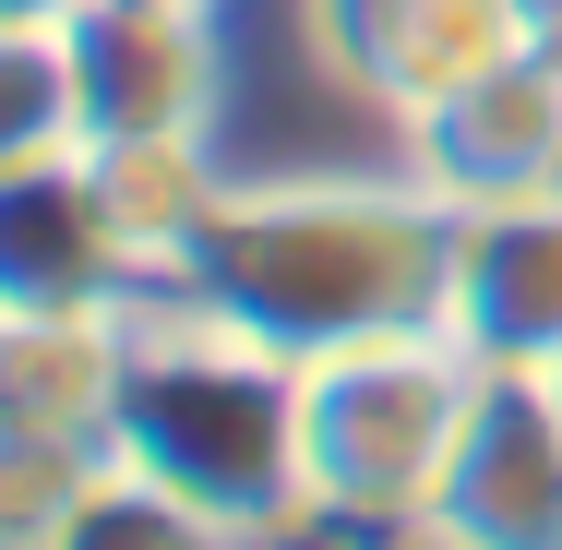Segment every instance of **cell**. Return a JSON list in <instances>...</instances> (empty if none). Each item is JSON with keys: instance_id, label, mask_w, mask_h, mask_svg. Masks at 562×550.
<instances>
[{"instance_id": "obj_1", "label": "cell", "mask_w": 562, "mask_h": 550, "mask_svg": "<svg viewBox=\"0 0 562 550\" xmlns=\"http://www.w3.org/2000/svg\"><path fill=\"white\" fill-rule=\"evenodd\" d=\"M479 359L443 324H383L300 359V467H312V527L347 539H419L431 491L454 467V431L479 407Z\"/></svg>"}, {"instance_id": "obj_2", "label": "cell", "mask_w": 562, "mask_h": 550, "mask_svg": "<svg viewBox=\"0 0 562 550\" xmlns=\"http://www.w3.org/2000/svg\"><path fill=\"white\" fill-rule=\"evenodd\" d=\"M443 335L479 359V371H551L562 359V192L467 204Z\"/></svg>"}, {"instance_id": "obj_3", "label": "cell", "mask_w": 562, "mask_h": 550, "mask_svg": "<svg viewBox=\"0 0 562 550\" xmlns=\"http://www.w3.org/2000/svg\"><path fill=\"white\" fill-rule=\"evenodd\" d=\"M539 383H551V395H562V359H551V371H539Z\"/></svg>"}]
</instances>
